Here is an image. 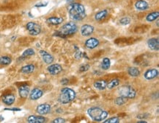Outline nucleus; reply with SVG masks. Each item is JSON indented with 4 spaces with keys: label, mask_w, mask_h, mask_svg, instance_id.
Returning <instances> with one entry per match:
<instances>
[{
    "label": "nucleus",
    "mask_w": 159,
    "mask_h": 123,
    "mask_svg": "<svg viewBox=\"0 0 159 123\" xmlns=\"http://www.w3.org/2000/svg\"><path fill=\"white\" fill-rule=\"evenodd\" d=\"M40 54H41L43 61L46 64H51V63H53L54 57L51 55H50L49 53H48L46 51H45V50H41L40 51Z\"/></svg>",
    "instance_id": "obj_11"
},
{
    "label": "nucleus",
    "mask_w": 159,
    "mask_h": 123,
    "mask_svg": "<svg viewBox=\"0 0 159 123\" xmlns=\"http://www.w3.org/2000/svg\"><path fill=\"white\" fill-rule=\"evenodd\" d=\"M131 19L128 17H124L120 20V23L122 25H127L131 23Z\"/></svg>",
    "instance_id": "obj_31"
},
{
    "label": "nucleus",
    "mask_w": 159,
    "mask_h": 123,
    "mask_svg": "<svg viewBox=\"0 0 159 123\" xmlns=\"http://www.w3.org/2000/svg\"><path fill=\"white\" fill-rule=\"evenodd\" d=\"M68 13L72 19L75 21H81L84 19L86 16L85 8L82 4L73 3L68 8Z\"/></svg>",
    "instance_id": "obj_1"
},
{
    "label": "nucleus",
    "mask_w": 159,
    "mask_h": 123,
    "mask_svg": "<svg viewBox=\"0 0 159 123\" xmlns=\"http://www.w3.org/2000/svg\"><path fill=\"white\" fill-rule=\"evenodd\" d=\"M35 66H34L33 64L26 65V66H23V67L21 69V72L24 74L32 73V72H33L34 70H35Z\"/></svg>",
    "instance_id": "obj_22"
},
{
    "label": "nucleus",
    "mask_w": 159,
    "mask_h": 123,
    "mask_svg": "<svg viewBox=\"0 0 159 123\" xmlns=\"http://www.w3.org/2000/svg\"><path fill=\"white\" fill-rule=\"evenodd\" d=\"M108 14H109L108 10H102V11L98 12L97 13L95 14V20H97V21H102V20H104L105 18L108 16Z\"/></svg>",
    "instance_id": "obj_21"
},
{
    "label": "nucleus",
    "mask_w": 159,
    "mask_h": 123,
    "mask_svg": "<svg viewBox=\"0 0 159 123\" xmlns=\"http://www.w3.org/2000/svg\"><path fill=\"white\" fill-rule=\"evenodd\" d=\"M35 50L33 49H27V50H25L24 52H23L22 56L21 57H28V56H32L35 55Z\"/></svg>",
    "instance_id": "obj_29"
},
{
    "label": "nucleus",
    "mask_w": 159,
    "mask_h": 123,
    "mask_svg": "<svg viewBox=\"0 0 159 123\" xmlns=\"http://www.w3.org/2000/svg\"><path fill=\"white\" fill-rule=\"evenodd\" d=\"M135 7L139 10H146L149 8V5L144 0H138L135 4Z\"/></svg>",
    "instance_id": "obj_17"
},
{
    "label": "nucleus",
    "mask_w": 159,
    "mask_h": 123,
    "mask_svg": "<svg viewBox=\"0 0 159 123\" xmlns=\"http://www.w3.org/2000/svg\"><path fill=\"white\" fill-rule=\"evenodd\" d=\"M128 72L132 77H138L140 75V71L136 67H130L128 68Z\"/></svg>",
    "instance_id": "obj_26"
},
{
    "label": "nucleus",
    "mask_w": 159,
    "mask_h": 123,
    "mask_svg": "<svg viewBox=\"0 0 159 123\" xmlns=\"http://www.w3.org/2000/svg\"><path fill=\"white\" fill-rule=\"evenodd\" d=\"M110 66H111V61H110V59L108 58H104V60H103L102 63H101V69L104 70H107L110 68Z\"/></svg>",
    "instance_id": "obj_23"
},
{
    "label": "nucleus",
    "mask_w": 159,
    "mask_h": 123,
    "mask_svg": "<svg viewBox=\"0 0 159 123\" xmlns=\"http://www.w3.org/2000/svg\"><path fill=\"white\" fill-rule=\"evenodd\" d=\"M43 95V92L41 89L38 88H35L32 89L30 94V98L32 100H37L41 98Z\"/></svg>",
    "instance_id": "obj_10"
},
{
    "label": "nucleus",
    "mask_w": 159,
    "mask_h": 123,
    "mask_svg": "<svg viewBox=\"0 0 159 123\" xmlns=\"http://www.w3.org/2000/svg\"><path fill=\"white\" fill-rule=\"evenodd\" d=\"M147 45L149 47V48L152 50H154V51H158L159 49V40L158 39H149L147 41Z\"/></svg>",
    "instance_id": "obj_13"
},
{
    "label": "nucleus",
    "mask_w": 159,
    "mask_h": 123,
    "mask_svg": "<svg viewBox=\"0 0 159 123\" xmlns=\"http://www.w3.org/2000/svg\"><path fill=\"white\" fill-rule=\"evenodd\" d=\"M90 69V66L88 64H85V65H83V66H81L79 68V71L80 72H85L87 70H88Z\"/></svg>",
    "instance_id": "obj_33"
},
{
    "label": "nucleus",
    "mask_w": 159,
    "mask_h": 123,
    "mask_svg": "<svg viewBox=\"0 0 159 123\" xmlns=\"http://www.w3.org/2000/svg\"><path fill=\"white\" fill-rule=\"evenodd\" d=\"M104 123H119L120 122V119L118 117H111L108 119H104Z\"/></svg>",
    "instance_id": "obj_30"
},
{
    "label": "nucleus",
    "mask_w": 159,
    "mask_h": 123,
    "mask_svg": "<svg viewBox=\"0 0 159 123\" xmlns=\"http://www.w3.org/2000/svg\"><path fill=\"white\" fill-rule=\"evenodd\" d=\"M76 92L70 88H63L59 96V101L62 104H68L76 98Z\"/></svg>",
    "instance_id": "obj_3"
},
{
    "label": "nucleus",
    "mask_w": 159,
    "mask_h": 123,
    "mask_svg": "<svg viewBox=\"0 0 159 123\" xmlns=\"http://www.w3.org/2000/svg\"><path fill=\"white\" fill-rule=\"evenodd\" d=\"M128 101V99L126 97H122V96H120V97H117L115 99V103L117 105V106H122L125 103H126Z\"/></svg>",
    "instance_id": "obj_27"
},
{
    "label": "nucleus",
    "mask_w": 159,
    "mask_h": 123,
    "mask_svg": "<svg viewBox=\"0 0 159 123\" xmlns=\"http://www.w3.org/2000/svg\"><path fill=\"white\" fill-rule=\"evenodd\" d=\"M158 75V71L156 69H148L144 73V77L147 80H152L154 79Z\"/></svg>",
    "instance_id": "obj_14"
},
{
    "label": "nucleus",
    "mask_w": 159,
    "mask_h": 123,
    "mask_svg": "<svg viewBox=\"0 0 159 123\" xmlns=\"http://www.w3.org/2000/svg\"><path fill=\"white\" fill-rule=\"evenodd\" d=\"M47 69H48V72H49L51 75H57L62 71V67L59 64H55L50 65V66L47 68Z\"/></svg>",
    "instance_id": "obj_7"
},
{
    "label": "nucleus",
    "mask_w": 159,
    "mask_h": 123,
    "mask_svg": "<svg viewBox=\"0 0 159 123\" xmlns=\"http://www.w3.org/2000/svg\"><path fill=\"white\" fill-rule=\"evenodd\" d=\"M5 110H11V111H20L19 108H11V109H5Z\"/></svg>",
    "instance_id": "obj_34"
},
{
    "label": "nucleus",
    "mask_w": 159,
    "mask_h": 123,
    "mask_svg": "<svg viewBox=\"0 0 159 123\" xmlns=\"http://www.w3.org/2000/svg\"><path fill=\"white\" fill-rule=\"evenodd\" d=\"M47 23L51 25H58L63 21L62 18L59 17H51L46 20Z\"/></svg>",
    "instance_id": "obj_19"
},
{
    "label": "nucleus",
    "mask_w": 159,
    "mask_h": 123,
    "mask_svg": "<svg viewBox=\"0 0 159 123\" xmlns=\"http://www.w3.org/2000/svg\"><path fill=\"white\" fill-rule=\"evenodd\" d=\"M119 85H120V80L118 79H113L106 84V88H108L109 89H112V88L118 86Z\"/></svg>",
    "instance_id": "obj_24"
},
{
    "label": "nucleus",
    "mask_w": 159,
    "mask_h": 123,
    "mask_svg": "<svg viewBox=\"0 0 159 123\" xmlns=\"http://www.w3.org/2000/svg\"><path fill=\"white\" fill-rule=\"evenodd\" d=\"M118 93L120 96H122V97H126L127 99H133L135 98L136 95V91L132 86H122L121 87L119 88Z\"/></svg>",
    "instance_id": "obj_4"
},
{
    "label": "nucleus",
    "mask_w": 159,
    "mask_h": 123,
    "mask_svg": "<svg viewBox=\"0 0 159 123\" xmlns=\"http://www.w3.org/2000/svg\"><path fill=\"white\" fill-rule=\"evenodd\" d=\"M138 123H147V122L144 120H141V121H139Z\"/></svg>",
    "instance_id": "obj_35"
},
{
    "label": "nucleus",
    "mask_w": 159,
    "mask_h": 123,
    "mask_svg": "<svg viewBox=\"0 0 159 123\" xmlns=\"http://www.w3.org/2000/svg\"><path fill=\"white\" fill-rule=\"evenodd\" d=\"M16 100L15 96L12 95H5L2 97V102L5 104L8 105V106H11L12 104L14 103Z\"/></svg>",
    "instance_id": "obj_18"
},
{
    "label": "nucleus",
    "mask_w": 159,
    "mask_h": 123,
    "mask_svg": "<svg viewBox=\"0 0 159 123\" xmlns=\"http://www.w3.org/2000/svg\"><path fill=\"white\" fill-rule=\"evenodd\" d=\"M106 80H97L94 83V86L98 90H104L106 88Z\"/></svg>",
    "instance_id": "obj_20"
},
{
    "label": "nucleus",
    "mask_w": 159,
    "mask_h": 123,
    "mask_svg": "<svg viewBox=\"0 0 159 123\" xmlns=\"http://www.w3.org/2000/svg\"><path fill=\"white\" fill-rule=\"evenodd\" d=\"M11 61L12 59L8 56H2V57H0V64L1 65H4V66L9 65L11 63Z\"/></svg>",
    "instance_id": "obj_28"
},
{
    "label": "nucleus",
    "mask_w": 159,
    "mask_h": 123,
    "mask_svg": "<svg viewBox=\"0 0 159 123\" xmlns=\"http://www.w3.org/2000/svg\"><path fill=\"white\" fill-rule=\"evenodd\" d=\"M158 16H159V13L158 11L153 12L151 13L148 14L147 17H146V20H147V21H149V22H152V21H155V20L158 19Z\"/></svg>",
    "instance_id": "obj_25"
},
{
    "label": "nucleus",
    "mask_w": 159,
    "mask_h": 123,
    "mask_svg": "<svg viewBox=\"0 0 159 123\" xmlns=\"http://www.w3.org/2000/svg\"><path fill=\"white\" fill-rule=\"evenodd\" d=\"M94 27L90 24H84L81 28V33L83 36H90L93 33Z\"/></svg>",
    "instance_id": "obj_9"
},
{
    "label": "nucleus",
    "mask_w": 159,
    "mask_h": 123,
    "mask_svg": "<svg viewBox=\"0 0 159 123\" xmlns=\"http://www.w3.org/2000/svg\"><path fill=\"white\" fill-rule=\"evenodd\" d=\"M88 115L95 122H101L108 117V112L99 107H92L87 110Z\"/></svg>",
    "instance_id": "obj_2"
},
{
    "label": "nucleus",
    "mask_w": 159,
    "mask_h": 123,
    "mask_svg": "<svg viewBox=\"0 0 159 123\" xmlns=\"http://www.w3.org/2000/svg\"><path fill=\"white\" fill-rule=\"evenodd\" d=\"M19 92L21 98H26L30 94V87L27 85H23V86H19Z\"/></svg>",
    "instance_id": "obj_16"
},
{
    "label": "nucleus",
    "mask_w": 159,
    "mask_h": 123,
    "mask_svg": "<svg viewBox=\"0 0 159 123\" xmlns=\"http://www.w3.org/2000/svg\"><path fill=\"white\" fill-rule=\"evenodd\" d=\"M37 113L41 115H45L51 111V106L49 104H41L39 105L36 109Z\"/></svg>",
    "instance_id": "obj_8"
},
{
    "label": "nucleus",
    "mask_w": 159,
    "mask_h": 123,
    "mask_svg": "<svg viewBox=\"0 0 159 123\" xmlns=\"http://www.w3.org/2000/svg\"><path fill=\"white\" fill-rule=\"evenodd\" d=\"M46 120V118L42 116L32 115L27 118V122L29 123H44Z\"/></svg>",
    "instance_id": "obj_12"
},
{
    "label": "nucleus",
    "mask_w": 159,
    "mask_h": 123,
    "mask_svg": "<svg viewBox=\"0 0 159 123\" xmlns=\"http://www.w3.org/2000/svg\"><path fill=\"white\" fill-rule=\"evenodd\" d=\"M99 45V41L95 38H90L85 41V46L88 49H95Z\"/></svg>",
    "instance_id": "obj_15"
},
{
    "label": "nucleus",
    "mask_w": 159,
    "mask_h": 123,
    "mask_svg": "<svg viewBox=\"0 0 159 123\" xmlns=\"http://www.w3.org/2000/svg\"><path fill=\"white\" fill-rule=\"evenodd\" d=\"M77 29V25L76 24V23H74L73 21H70L63 25L59 30V33H60V35L62 36L73 35L76 32Z\"/></svg>",
    "instance_id": "obj_5"
},
{
    "label": "nucleus",
    "mask_w": 159,
    "mask_h": 123,
    "mask_svg": "<svg viewBox=\"0 0 159 123\" xmlns=\"http://www.w3.org/2000/svg\"><path fill=\"white\" fill-rule=\"evenodd\" d=\"M26 30L32 35H37L41 33V28L39 24H36L35 22H29L26 24Z\"/></svg>",
    "instance_id": "obj_6"
},
{
    "label": "nucleus",
    "mask_w": 159,
    "mask_h": 123,
    "mask_svg": "<svg viewBox=\"0 0 159 123\" xmlns=\"http://www.w3.org/2000/svg\"><path fill=\"white\" fill-rule=\"evenodd\" d=\"M51 122L52 123H65L66 120L63 118H57V119H54Z\"/></svg>",
    "instance_id": "obj_32"
}]
</instances>
